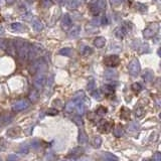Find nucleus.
I'll return each instance as SVG.
<instances>
[{
    "label": "nucleus",
    "mask_w": 161,
    "mask_h": 161,
    "mask_svg": "<svg viewBox=\"0 0 161 161\" xmlns=\"http://www.w3.org/2000/svg\"><path fill=\"white\" fill-rule=\"evenodd\" d=\"M87 140H88V137H87L86 133H85L83 129H80V132H79V143L80 144V145H83V144L87 143Z\"/></svg>",
    "instance_id": "26"
},
{
    "label": "nucleus",
    "mask_w": 161,
    "mask_h": 161,
    "mask_svg": "<svg viewBox=\"0 0 161 161\" xmlns=\"http://www.w3.org/2000/svg\"><path fill=\"white\" fill-rule=\"evenodd\" d=\"M20 133H21L20 128L13 127V128H10V129L7 131V136L10 137V138H15V137L19 136Z\"/></svg>",
    "instance_id": "15"
},
{
    "label": "nucleus",
    "mask_w": 161,
    "mask_h": 161,
    "mask_svg": "<svg viewBox=\"0 0 161 161\" xmlns=\"http://www.w3.org/2000/svg\"><path fill=\"white\" fill-rule=\"evenodd\" d=\"M3 33H4V28L2 26H0V35L3 34Z\"/></svg>",
    "instance_id": "50"
},
{
    "label": "nucleus",
    "mask_w": 161,
    "mask_h": 161,
    "mask_svg": "<svg viewBox=\"0 0 161 161\" xmlns=\"http://www.w3.org/2000/svg\"><path fill=\"white\" fill-rule=\"evenodd\" d=\"M29 107V101L27 100H19L12 104V110L14 112H20Z\"/></svg>",
    "instance_id": "8"
},
{
    "label": "nucleus",
    "mask_w": 161,
    "mask_h": 161,
    "mask_svg": "<svg viewBox=\"0 0 161 161\" xmlns=\"http://www.w3.org/2000/svg\"><path fill=\"white\" fill-rule=\"evenodd\" d=\"M32 27H33L35 31H41V30L43 29V24H42V22L40 20L34 19L32 21Z\"/></svg>",
    "instance_id": "25"
},
{
    "label": "nucleus",
    "mask_w": 161,
    "mask_h": 161,
    "mask_svg": "<svg viewBox=\"0 0 161 161\" xmlns=\"http://www.w3.org/2000/svg\"><path fill=\"white\" fill-rule=\"evenodd\" d=\"M73 121L78 125L79 127H83L84 126V121L82 119V116H79V115H75L73 117Z\"/></svg>",
    "instance_id": "30"
},
{
    "label": "nucleus",
    "mask_w": 161,
    "mask_h": 161,
    "mask_svg": "<svg viewBox=\"0 0 161 161\" xmlns=\"http://www.w3.org/2000/svg\"><path fill=\"white\" fill-rule=\"evenodd\" d=\"M134 112H135V116H136L137 118H142L144 115V109L142 107H136Z\"/></svg>",
    "instance_id": "34"
},
{
    "label": "nucleus",
    "mask_w": 161,
    "mask_h": 161,
    "mask_svg": "<svg viewBox=\"0 0 161 161\" xmlns=\"http://www.w3.org/2000/svg\"><path fill=\"white\" fill-rule=\"evenodd\" d=\"M16 47V53H17L18 56H19L20 60L26 61L28 60V53H29L30 46L27 43L26 41H23L21 39H17L14 41Z\"/></svg>",
    "instance_id": "1"
},
{
    "label": "nucleus",
    "mask_w": 161,
    "mask_h": 161,
    "mask_svg": "<svg viewBox=\"0 0 161 161\" xmlns=\"http://www.w3.org/2000/svg\"><path fill=\"white\" fill-rule=\"evenodd\" d=\"M154 1H156V0H154Z\"/></svg>",
    "instance_id": "53"
},
{
    "label": "nucleus",
    "mask_w": 161,
    "mask_h": 161,
    "mask_svg": "<svg viewBox=\"0 0 161 161\" xmlns=\"http://www.w3.org/2000/svg\"><path fill=\"white\" fill-rule=\"evenodd\" d=\"M113 131V134H114L115 137H117V138H119V137H122L123 135L125 133V130L124 128L122 126H116L114 129L112 130Z\"/></svg>",
    "instance_id": "23"
},
{
    "label": "nucleus",
    "mask_w": 161,
    "mask_h": 161,
    "mask_svg": "<svg viewBox=\"0 0 161 161\" xmlns=\"http://www.w3.org/2000/svg\"><path fill=\"white\" fill-rule=\"evenodd\" d=\"M6 160L7 161H19V157L15 154H10V155H8Z\"/></svg>",
    "instance_id": "43"
},
{
    "label": "nucleus",
    "mask_w": 161,
    "mask_h": 161,
    "mask_svg": "<svg viewBox=\"0 0 161 161\" xmlns=\"http://www.w3.org/2000/svg\"><path fill=\"white\" fill-rule=\"evenodd\" d=\"M97 128L101 133H109L113 130V123L106 120H100L97 124Z\"/></svg>",
    "instance_id": "6"
},
{
    "label": "nucleus",
    "mask_w": 161,
    "mask_h": 161,
    "mask_svg": "<svg viewBox=\"0 0 161 161\" xmlns=\"http://www.w3.org/2000/svg\"><path fill=\"white\" fill-rule=\"evenodd\" d=\"M80 0H68V6L71 9H76L80 6Z\"/></svg>",
    "instance_id": "29"
},
{
    "label": "nucleus",
    "mask_w": 161,
    "mask_h": 161,
    "mask_svg": "<svg viewBox=\"0 0 161 161\" xmlns=\"http://www.w3.org/2000/svg\"><path fill=\"white\" fill-rule=\"evenodd\" d=\"M111 3L113 4V5H119L123 2V0H110Z\"/></svg>",
    "instance_id": "49"
},
{
    "label": "nucleus",
    "mask_w": 161,
    "mask_h": 161,
    "mask_svg": "<svg viewBox=\"0 0 161 161\" xmlns=\"http://www.w3.org/2000/svg\"><path fill=\"white\" fill-rule=\"evenodd\" d=\"M76 106H77V101L72 100L68 103H67V105L65 106V111L67 113H73L76 110Z\"/></svg>",
    "instance_id": "19"
},
{
    "label": "nucleus",
    "mask_w": 161,
    "mask_h": 161,
    "mask_svg": "<svg viewBox=\"0 0 161 161\" xmlns=\"http://www.w3.org/2000/svg\"><path fill=\"white\" fill-rule=\"evenodd\" d=\"M130 113L131 112H130L129 109H127L126 107H123L122 110H121V112H120V117L124 120H127L128 118L130 117Z\"/></svg>",
    "instance_id": "28"
},
{
    "label": "nucleus",
    "mask_w": 161,
    "mask_h": 161,
    "mask_svg": "<svg viewBox=\"0 0 161 161\" xmlns=\"http://www.w3.org/2000/svg\"><path fill=\"white\" fill-rule=\"evenodd\" d=\"M72 53H73V51H72V48H70V47H63V48H61L60 51V54L65 56H70Z\"/></svg>",
    "instance_id": "33"
},
{
    "label": "nucleus",
    "mask_w": 161,
    "mask_h": 161,
    "mask_svg": "<svg viewBox=\"0 0 161 161\" xmlns=\"http://www.w3.org/2000/svg\"><path fill=\"white\" fill-rule=\"evenodd\" d=\"M108 23H109L108 16L104 14V15L102 16V18H101V24H102V25H107Z\"/></svg>",
    "instance_id": "44"
},
{
    "label": "nucleus",
    "mask_w": 161,
    "mask_h": 161,
    "mask_svg": "<svg viewBox=\"0 0 161 161\" xmlns=\"http://www.w3.org/2000/svg\"><path fill=\"white\" fill-rule=\"evenodd\" d=\"M71 25H72V19H71V17L68 14H65L63 19H61V27H63V29L66 30L68 28H70Z\"/></svg>",
    "instance_id": "13"
},
{
    "label": "nucleus",
    "mask_w": 161,
    "mask_h": 161,
    "mask_svg": "<svg viewBox=\"0 0 161 161\" xmlns=\"http://www.w3.org/2000/svg\"><path fill=\"white\" fill-rule=\"evenodd\" d=\"M0 125H1V121H0Z\"/></svg>",
    "instance_id": "52"
},
{
    "label": "nucleus",
    "mask_w": 161,
    "mask_h": 161,
    "mask_svg": "<svg viewBox=\"0 0 161 161\" xmlns=\"http://www.w3.org/2000/svg\"><path fill=\"white\" fill-rule=\"evenodd\" d=\"M136 9L137 10H140V11H146L147 10V6L144 5V4H141V3H136Z\"/></svg>",
    "instance_id": "42"
},
{
    "label": "nucleus",
    "mask_w": 161,
    "mask_h": 161,
    "mask_svg": "<svg viewBox=\"0 0 161 161\" xmlns=\"http://www.w3.org/2000/svg\"><path fill=\"white\" fill-rule=\"evenodd\" d=\"M139 124L137 122H131L127 125V131L130 132V133H134V132H137L139 130Z\"/></svg>",
    "instance_id": "22"
},
{
    "label": "nucleus",
    "mask_w": 161,
    "mask_h": 161,
    "mask_svg": "<svg viewBox=\"0 0 161 161\" xmlns=\"http://www.w3.org/2000/svg\"><path fill=\"white\" fill-rule=\"evenodd\" d=\"M104 157H105V160L104 161H118L117 157H115L114 155L110 154V153H106V154H104Z\"/></svg>",
    "instance_id": "38"
},
{
    "label": "nucleus",
    "mask_w": 161,
    "mask_h": 161,
    "mask_svg": "<svg viewBox=\"0 0 161 161\" xmlns=\"http://www.w3.org/2000/svg\"><path fill=\"white\" fill-rule=\"evenodd\" d=\"M128 32V25H124V26H119L114 30V34L117 38L122 39L126 36Z\"/></svg>",
    "instance_id": "10"
},
{
    "label": "nucleus",
    "mask_w": 161,
    "mask_h": 161,
    "mask_svg": "<svg viewBox=\"0 0 161 161\" xmlns=\"http://www.w3.org/2000/svg\"><path fill=\"white\" fill-rule=\"evenodd\" d=\"M107 112H108L107 108L103 107V106H100V107H99L96 110V116H100V117H103V116L105 115Z\"/></svg>",
    "instance_id": "31"
},
{
    "label": "nucleus",
    "mask_w": 161,
    "mask_h": 161,
    "mask_svg": "<svg viewBox=\"0 0 161 161\" xmlns=\"http://www.w3.org/2000/svg\"><path fill=\"white\" fill-rule=\"evenodd\" d=\"M159 30V24L157 23H151L149 24L145 29L143 30V36L145 38H151V37H154L156 33Z\"/></svg>",
    "instance_id": "2"
},
{
    "label": "nucleus",
    "mask_w": 161,
    "mask_h": 161,
    "mask_svg": "<svg viewBox=\"0 0 161 161\" xmlns=\"http://www.w3.org/2000/svg\"><path fill=\"white\" fill-rule=\"evenodd\" d=\"M118 77V74L115 70L113 68H109V70L105 71V78L107 80H116Z\"/></svg>",
    "instance_id": "17"
},
{
    "label": "nucleus",
    "mask_w": 161,
    "mask_h": 161,
    "mask_svg": "<svg viewBox=\"0 0 161 161\" xmlns=\"http://www.w3.org/2000/svg\"><path fill=\"white\" fill-rule=\"evenodd\" d=\"M153 161H161V154L160 152H156L153 155Z\"/></svg>",
    "instance_id": "46"
},
{
    "label": "nucleus",
    "mask_w": 161,
    "mask_h": 161,
    "mask_svg": "<svg viewBox=\"0 0 161 161\" xmlns=\"http://www.w3.org/2000/svg\"><path fill=\"white\" fill-rule=\"evenodd\" d=\"M12 120V117L9 115H5V116H2L1 118H0V121H1V123H3V124H7L8 122H10V121Z\"/></svg>",
    "instance_id": "39"
},
{
    "label": "nucleus",
    "mask_w": 161,
    "mask_h": 161,
    "mask_svg": "<svg viewBox=\"0 0 161 161\" xmlns=\"http://www.w3.org/2000/svg\"><path fill=\"white\" fill-rule=\"evenodd\" d=\"M101 91L105 95H111V94H114L115 89H114V87L111 86V85L106 84V85H103V86H102Z\"/></svg>",
    "instance_id": "20"
},
{
    "label": "nucleus",
    "mask_w": 161,
    "mask_h": 161,
    "mask_svg": "<svg viewBox=\"0 0 161 161\" xmlns=\"http://www.w3.org/2000/svg\"><path fill=\"white\" fill-rule=\"evenodd\" d=\"M104 63L106 67L109 68H115L120 63V58L116 54H112V56H108L104 58Z\"/></svg>",
    "instance_id": "7"
},
{
    "label": "nucleus",
    "mask_w": 161,
    "mask_h": 161,
    "mask_svg": "<svg viewBox=\"0 0 161 161\" xmlns=\"http://www.w3.org/2000/svg\"><path fill=\"white\" fill-rule=\"evenodd\" d=\"M92 144H93L94 147L99 148V147H100V146L102 145V138H101L100 136H96V137H94L93 141H92Z\"/></svg>",
    "instance_id": "32"
},
{
    "label": "nucleus",
    "mask_w": 161,
    "mask_h": 161,
    "mask_svg": "<svg viewBox=\"0 0 161 161\" xmlns=\"http://www.w3.org/2000/svg\"><path fill=\"white\" fill-rule=\"evenodd\" d=\"M28 146L27 145H24V146H21V148L19 149V152L21 153H27L28 152Z\"/></svg>",
    "instance_id": "48"
},
{
    "label": "nucleus",
    "mask_w": 161,
    "mask_h": 161,
    "mask_svg": "<svg viewBox=\"0 0 161 161\" xmlns=\"http://www.w3.org/2000/svg\"><path fill=\"white\" fill-rule=\"evenodd\" d=\"M84 152H85L84 148L79 146V147H75L73 150H71L70 156L72 158H78V157H80V156L84 154Z\"/></svg>",
    "instance_id": "12"
},
{
    "label": "nucleus",
    "mask_w": 161,
    "mask_h": 161,
    "mask_svg": "<svg viewBox=\"0 0 161 161\" xmlns=\"http://www.w3.org/2000/svg\"><path fill=\"white\" fill-rule=\"evenodd\" d=\"M10 29L16 32H21L25 30V26L23 24H21L19 22H13L10 24Z\"/></svg>",
    "instance_id": "18"
},
{
    "label": "nucleus",
    "mask_w": 161,
    "mask_h": 161,
    "mask_svg": "<svg viewBox=\"0 0 161 161\" xmlns=\"http://www.w3.org/2000/svg\"><path fill=\"white\" fill-rule=\"evenodd\" d=\"M95 86H96V84H95V80H89V83H88V90H89L90 92H93L94 90H95Z\"/></svg>",
    "instance_id": "41"
},
{
    "label": "nucleus",
    "mask_w": 161,
    "mask_h": 161,
    "mask_svg": "<svg viewBox=\"0 0 161 161\" xmlns=\"http://www.w3.org/2000/svg\"><path fill=\"white\" fill-rule=\"evenodd\" d=\"M28 99H29V101L32 102V103L37 102L39 99V92L37 91L36 89H32L31 91L29 92V94H28Z\"/></svg>",
    "instance_id": "14"
},
{
    "label": "nucleus",
    "mask_w": 161,
    "mask_h": 161,
    "mask_svg": "<svg viewBox=\"0 0 161 161\" xmlns=\"http://www.w3.org/2000/svg\"><path fill=\"white\" fill-rule=\"evenodd\" d=\"M98 29L97 28V25H95V24H93V23H88L87 24V26H86V30L87 31H89L90 33H94L96 30Z\"/></svg>",
    "instance_id": "35"
},
{
    "label": "nucleus",
    "mask_w": 161,
    "mask_h": 161,
    "mask_svg": "<svg viewBox=\"0 0 161 161\" xmlns=\"http://www.w3.org/2000/svg\"><path fill=\"white\" fill-rule=\"evenodd\" d=\"M143 161H151V160L150 159H144Z\"/></svg>",
    "instance_id": "51"
},
{
    "label": "nucleus",
    "mask_w": 161,
    "mask_h": 161,
    "mask_svg": "<svg viewBox=\"0 0 161 161\" xmlns=\"http://www.w3.org/2000/svg\"><path fill=\"white\" fill-rule=\"evenodd\" d=\"M106 6V1L105 0H98L96 3L91 5V11L94 14H98L102 9H104Z\"/></svg>",
    "instance_id": "9"
},
{
    "label": "nucleus",
    "mask_w": 161,
    "mask_h": 161,
    "mask_svg": "<svg viewBox=\"0 0 161 161\" xmlns=\"http://www.w3.org/2000/svg\"><path fill=\"white\" fill-rule=\"evenodd\" d=\"M6 43H7V40H5V39H0V48L3 49V51H5Z\"/></svg>",
    "instance_id": "45"
},
{
    "label": "nucleus",
    "mask_w": 161,
    "mask_h": 161,
    "mask_svg": "<svg viewBox=\"0 0 161 161\" xmlns=\"http://www.w3.org/2000/svg\"><path fill=\"white\" fill-rule=\"evenodd\" d=\"M42 4L44 7H49L53 4V1L51 0H42Z\"/></svg>",
    "instance_id": "47"
},
{
    "label": "nucleus",
    "mask_w": 161,
    "mask_h": 161,
    "mask_svg": "<svg viewBox=\"0 0 161 161\" xmlns=\"http://www.w3.org/2000/svg\"><path fill=\"white\" fill-rule=\"evenodd\" d=\"M128 71H129V74L133 77H136V76L139 75L141 71V67H140V63L137 58H133L128 65Z\"/></svg>",
    "instance_id": "3"
},
{
    "label": "nucleus",
    "mask_w": 161,
    "mask_h": 161,
    "mask_svg": "<svg viewBox=\"0 0 161 161\" xmlns=\"http://www.w3.org/2000/svg\"><path fill=\"white\" fill-rule=\"evenodd\" d=\"M92 93V97H93L94 99H96V100L100 101L102 100V93L101 91H99V90H94L93 92H91Z\"/></svg>",
    "instance_id": "36"
},
{
    "label": "nucleus",
    "mask_w": 161,
    "mask_h": 161,
    "mask_svg": "<svg viewBox=\"0 0 161 161\" xmlns=\"http://www.w3.org/2000/svg\"><path fill=\"white\" fill-rule=\"evenodd\" d=\"M46 114L49 116H56L58 114V110L56 108H49L48 110L46 111Z\"/></svg>",
    "instance_id": "40"
},
{
    "label": "nucleus",
    "mask_w": 161,
    "mask_h": 161,
    "mask_svg": "<svg viewBox=\"0 0 161 161\" xmlns=\"http://www.w3.org/2000/svg\"><path fill=\"white\" fill-rule=\"evenodd\" d=\"M46 80H47V77L44 74L40 73L34 78V80H33V87L34 89H36L37 91L39 90H42V88L46 86Z\"/></svg>",
    "instance_id": "4"
},
{
    "label": "nucleus",
    "mask_w": 161,
    "mask_h": 161,
    "mask_svg": "<svg viewBox=\"0 0 161 161\" xmlns=\"http://www.w3.org/2000/svg\"><path fill=\"white\" fill-rule=\"evenodd\" d=\"M5 51L9 54H10V56H15V54H16V47H15V44H14L13 40H7Z\"/></svg>",
    "instance_id": "11"
},
{
    "label": "nucleus",
    "mask_w": 161,
    "mask_h": 161,
    "mask_svg": "<svg viewBox=\"0 0 161 161\" xmlns=\"http://www.w3.org/2000/svg\"><path fill=\"white\" fill-rule=\"evenodd\" d=\"M80 53H82V56H90V54L93 53V48L88 46H84L82 48H80Z\"/></svg>",
    "instance_id": "27"
},
{
    "label": "nucleus",
    "mask_w": 161,
    "mask_h": 161,
    "mask_svg": "<svg viewBox=\"0 0 161 161\" xmlns=\"http://www.w3.org/2000/svg\"><path fill=\"white\" fill-rule=\"evenodd\" d=\"M142 78H143V80H145V82L150 83V82H152L153 79H154V75H153V72L147 70V71H145V72L143 73Z\"/></svg>",
    "instance_id": "21"
},
{
    "label": "nucleus",
    "mask_w": 161,
    "mask_h": 161,
    "mask_svg": "<svg viewBox=\"0 0 161 161\" xmlns=\"http://www.w3.org/2000/svg\"><path fill=\"white\" fill-rule=\"evenodd\" d=\"M106 44V38L103 36H98L94 39V46L97 47V48H102L104 47Z\"/></svg>",
    "instance_id": "16"
},
{
    "label": "nucleus",
    "mask_w": 161,
    "mask_h": 161,
    "mask_svg": "<svg viewBox=\"0 0 161 161\" xmlns=\"http://www.w3.org/2000/svg\"><path fill=\"white\" fill-rule=\"evenodd\" d=\"M131 89H132V91L135 92V93H139V92H141V90H142V86L139 84V83H133L131 86Z\"/></svg>",
    "instance_id": "37"
},
{
    "label": "nucleus",
    "mask_w": 161,
    "mask_h": 161,
    "mask_svg": "<svg viewBox=\"0 0 161 161\" xmlns=\"http://www.w3.org/2000/svg\"><path fill=\"white\" fill-rule=\"evenodd\" d=\"M46 63H44V61L42 58H39V60L34 61L33 63H31L29 68V72L30 74H35L37 72H40V71H43L46 70Z\"/></svg>",
    "instance_id": "5"
},
{
    "label": "nucleus",
    "mask_w": 161,
    "mask_h": 161,
    "mask_svg": "<svg viewBox=\"0 0 161 161\" xmlns=\"http://www.w3.org/2000/svg\"><path fill=\"white\" fill-rule=\"evenodd\" d=\"M80 27L76 25V26H73V28H71L70 31H68V36L70 37H77L78 35L80 34Z\"/></svg>",
    "instance_id": "24"
}]
</instances>
